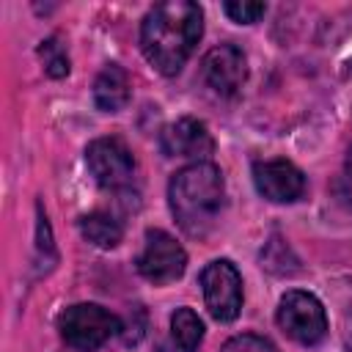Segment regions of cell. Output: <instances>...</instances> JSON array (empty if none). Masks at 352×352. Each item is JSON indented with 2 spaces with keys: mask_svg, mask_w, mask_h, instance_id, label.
I'll return each mask as SVG.
<instances>
[{
  "mask_svg": "<svg viewBox=\"0 0 352 352\" xmlns=\"http://www.w3.org/2000/svg\"><path fill=\"white\" fill-rule=\"evenodd\" d=\"M168 204L176 223L190 236H204L223 204H226V182L223 170L214 162H190L170 176L168 184Z\"/></svg>",
  "mask_w": 352,
  "mask_h": 352,
  "instance_id": "cell-2",
  "label": "cell"
},
{
  "mask_svg": "<svg viewBox=\"0 0 352 352\" xmlns=\"http://www.w3.org/2000/svg\"><path fill=\"white\" fill-rule=\"evenodd\" d=\"M346 66H349V69H346V74H352V60H349V63H346Z\"/></svg>",
  "mask_w": 352,
  "mask_h": 352,
  "instance_id": "cell-18",
  "label": "cell"
},
{
  "mask_svg": "<svg viewBox=\"0 0 352 352\" xmlns=\"http://www.w3.org/2000/svg\"><path fill=\"white\" fill-rule=\"evenodd\" d=\"M160 151L165 157L209 162V157L214 151V140H212V132L206 129L204 121L187 116V118H179V121L162 126V132H160Z\"/></svg>",
  "mask_w": 352,
  "mask_h": 352,
  "instance_id": "cell-9",
  "label": "cell"
},
{
  "mask_svg": "<svg viewBox=\"0 0 352 352\" xmlns=\"http://www.w3.org/2000/svg\"><path fill=\"white\" fill-rule=\"evenodd\" d=\"M170 338L179 352H195L204 341V322L192 308H176L170 316Z\"/></svg>",
  "mask_w": 352,
  "mask_h": 352,
  "instance_id": "cell-13",
  "label": "cell"
},
{
  "mask_svg": "<svg viewBox=\"0 0 352 352\" xmlns=\"http://www.w3.org/2000/svg\"><path fill=\"white\" fill-rule=\"evenodd\" d=\"M38 58H41V63H44V72H47L50 77H55V80L66 77L69 69H72L69 55H66V50H63V44H60L58 36H50V38H44V41L38 44Z\"/></svg>",
  "mask_w": 352,
  "mask_h": 352,
  "instance_id": "cell-14",
  "label": "cell"
},
{
  "mask_svg": "<svg viewBox=\"0 0 352 352\" xmlns=\"http://www.w3.org/2000/svg\"><path fill=\"white\" fill-rule=\"evenodd\" d=\"M204 302L217 322H234L242 311V275L228 258L209 261L198 275Z\"/></svg>",
  "mask_w": 352,
  "mask_h": 352,
  "instance_id": "cell-5",
  "label": "cell"
},
{
  "mask_svg": "<svg viewBox=\"0 0 352 352\" xmlns=\"http://www.w3.org/2000/svg\"><path fill=\"white\" fill-rule=\"evenodd\" d=\"M80 231H82V236L91 242V245H96V248H116L118 242H121V236H124V228H121V223L113 217V214H107V212H91V214H82L80 217Z\"/></svg>",
  "mask_w": 352,
  "mask_h": 352,
  "instance_id": "cell-12",
  "label": "cell"
},
{
  "mask_svg": "<svg viewBox=\"0 0 352 352\" xmlns=\"http://www.w3.org/2000/svg\"><path fill=\"white\" fill-rule=\"evenodd\" d=\"M223 11L231 22H239V25H253L258 16H264L267 6L264 3H253V0H231V3H223Z\"/></svg>",
  "mask_w": 352,
  "mask_h": 352,
  "instance_id": "cell-15",
  "label": "cell"
},
{
  "mask_svg": "<svg viewBox=\"0 0 352 352\" xmlns=\"http://www.w3.org/2000/svg\"><path fill=\"white\" fill-rule=\"evenodd\" d=\"M278 327L297 344L314 346L327 336V316L322 302L302 289H292L278 302Z\"/></svg>",
  "mask_w": 352,
  "mask_h": 352,
  "instance_id": "cell-4",
  "label": "cell"
},
{
  "mask_svg": "<svg viewBox=\"0 0 352 352\" xmlns=\"http://www.w3.org/2000/svg\"><path fill=\"white\" fill-rule=\"evenodd\" d=\"M138 272L162 286V283H173L184 275L187 270V253L184 248L162 228H148L146 231V242H143V250L138 256Z\"/></svg>",
  "mask_w": 352,
  "mask_h": 352,
  "instance_id": "cell-6",
  "label": "cell"
},
{
  "mask_svg": "<svg viewBox=\"0 0 352 352\" xmlns=\"http://www.w3.org/2000/svg\"><path fill=\"white\" fill-rule=\"evenodd\" d=\"M204 36V11L190 0L157 3L140 22V50L165 77L184 69Z\"/></svg>",
  "mask_w": 352,
  "mask_h": 352,
  "instance_id": "cell-1",
  "label": "cell"
},
{
  "mask_svg": "<svg viewBox=\"0 0 352 352\" xmlns=\"http://www.w3.org/2000/svg\"><path fill=\"white\" fill-rule=\"evenodd\" d=\"M256 190L272 204H294L305 192L302 170L289 160H261L253 165Z\"/></svg>",
  "mask_w": 352,
  "mask_h": 352,
  "instance_id": "cell-10",
  "label": "cell"
},
{
  "mask_svg": "<svg viewBox=\"0 0 352 352\" xmlns=\"http://www.w3.org/2000/svg\"><path fill=\"white\" fill-rule=\"evenodd\" d=\"M336 195L352 209V148L346 151V160H344V168H341V176L336 179Z\"/></svg>",
  "mask_w": 352,
  "mask_h": 352,
  "instance_id": "cell-17",
  "label": "cell"
},
{
  "mask_svg": "<svg viewBox=\"0 0 352 352\" xmlns=\"http://www.w3.org/2000/svg\"><path fill=\"white\" fill-rule=\"evenodd\" d=\"M121 333V319L96 302H77L60 314V336L77 352H96Z\"/></svg>",
  "mask_w": 352,
  "mask_h": 352,
  "instance_id": "cell-3",
  "label": "cell"
},
{
  "mask_svg": "<svg viewBox=\"0 0 352 352\" xmlns=\"http://www.w3.org/2000/svg\"><path fill=\"white\" fill-rule=\"evenodd\" d=\"M220 352H278V346L272 341H267L264 336H256V333H242V336H234L223 344Z\"/></svg>",
  "mask_w": 352,
  "mask_h": 352,
  "instance_id": "cell-16",
  "label": "cell"
},
{
  "mask_svg": "<svg viewBox=\"0 0 352 352\" xmlns=\"http://www.w3.org/2000/svg\"><path fill=\"white\" fill-rule=\"evenodd\" d=\"M201 74L217 96H234L248 80V58L236 44H217L204 55Z\"/></svg>",
  "mask_w": 352,
  "mask_h": 352,
  "instance_id": "cell-8",
  "label": "cell"
},
{
  "mask_svg": "<svg viewBox=\"0 0 352 352\" xmlns=\"http://www.w3.org/2000/svg\"><path fill=\"white\" fill-rule=\"evenodd\" d=\"M129 74L118 66V63H107L99 77L94 80V104L102 110V113H118L129 104Z\"/></svg>",
  "mask_w": 352,
  "mask_h": 352,
  "instance_id": "cell-11",
  "label": "cell"
},
{
  "mask_svg": "<svg viewBox=\"0 0 352 352\" xmlns=\"http://www.w3.org/2000/svg\"><path fill=\"white\" fill-rule=\"evenodd\" d=\"M85 165L94 182L104 190H121L135 176V160L124 140L118 138H96L85 148Z\"/></svg>",
  "mask_w": 352,
  "mask_h": 352,
  "instance_id": "cell-7",
  "label": "cell"
}]
</instances>
